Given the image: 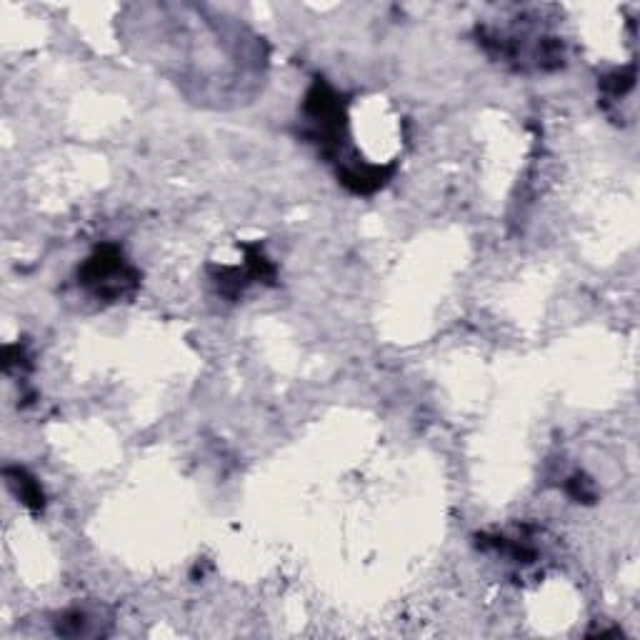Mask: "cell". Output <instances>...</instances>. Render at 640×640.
<instances>
[{
  "instance_id": "cell-2",
  "label": "cell",
  "mask_w": 640,
  "mask_h": 640,
  "mask_svg": "<svg viewBox=\"0 0 640 640\" xmlns=\"http://www.w3.org/2000/svg\"><path fill=\"white\" fill-rule=\"evenodd\" d=\"M103 623H110V620H100V613L75 605V608L55 615L53 628L63 638H95V635H105Z\"/></svg>"
},
{
  "instance_id": "cell-3",
  "label": "cell",
  "mask_w": 640,
  "mask_h": 640,
  "mask_svg": "<svg viewBox=\"0 0 640 640\" xmlns=\"http://www.w3.org/2000/svg\"><path fill=\"white\" fill-rule=\"evenodd\" d=\"M3 475L8 488L18 495V500L25 505V508L33 510V513H43L45 493L43 488H40L38 480H35L28 470L20 468V465H8V468L3 470Z\"/></svg>"
},
{
  "instance_id": "cell-4",
  "label": "cell",
  "mask_w": 640,
  "mask_h": 640,
  "mask_svg": "<svg viewBox=\"0 0 640 640\" xmlns=\"http://www.w3.org/2000/svg\"><path fill=\"white\" fill-rule=\"evenodd\" d=\"M565 490H568L570 495H573L575 500H583V503H590V500L595 498V490H593V483H590L588 478H583V475H573V478L565 483Z\"/></svg>"
},
{
  "instance_id": "cell-1",
  "label": "cell",
  "mask_w": 640,
  "mask_h": 640,
  "mask_svg": "<svg viewBox=\"0 0 640 640\" xmlns=\"http://www.w3.org/2000/svg\"><path fill=\"white\" fill-rule=\"evenodd\" d=\"M78 283L93 298L118 303L138 290L140 273L118 245H100L78 270Z\"/></svg>"
}]
</instances>
